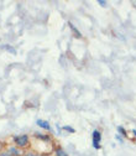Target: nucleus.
Instances as JSON below:
<instances>
[{
    "mask_svg": "<svg viewBox=\"0 0 136 156\" xmlns=\"http://www.w3.org/2000/svg\"><path fill=\"white\" fill-rule=\"evenodd\" d=\"M5 48H6V50H9V51H11L12 53H15V52H16L14 48H11V47H10V46H8V45H6V47H5Z\"/></svg>",
    "mask_w": 136,
    "mask_h": 156,
    "instance_id": "9b49d317",
    "label": "nucleus"
},
{
    "mask_svg": "<svg viewBox=\"0 0 136 156\" xmlns=\"http://www.w3.org/2000/svg\"><path fill=\"white\" fill-rule=\"evenodd\" d=\"M10 152H11V154H14V156H16V155H20V152H19L16 149H14V147H12V149H10Z\"/></svg>",
    "mask_w": 136,
    "mask_h": 156,
    "instance_id": "0eeeda50",
    "label": "nucleus"
},
{
    "mask_svg": "<svg viewBox=\"0 0 136 156\" xmlns=\"http://www.w3.org/2000/svg\"><path fill=\"white\" fill-rule=\"evenodd\" d=\"M100 140H102V134L99 130L93 131V146L94 149H100Z\"/></svg>",
    "mask_w": 136,
    "mask_h": 156,
    "instance_id": "f03ea898",
    "label": "nucleus"
},
{
    "mask_svg": "<svg viewBox=\"0 0 136 156\" xmlns=\"http://www.w3.org/2000/svg\"><path fill=\"white\" fill-rule=\"evenodd\" d=\"M31 156H36V155H31Z\"/></svg>",
    "mask_w": 136,
    "mask_h": 156,
    "instance_id": "4468645a",
    "label": "nucleus"
},
{
    "mask_svg": "<svg viewBox=\"0 0 136 156\" xmlns=\"http://www.w3.org/2000/svg\"><path fill=\"white\" fill-rule=\"evenodd\" d=\"M35 135H36V138H40V139H44V140H50V138H48V136H45L44 134H40V133H36Z\"/></svg>",
    "mask_w": 136,
    "mask_h": 156,
    "instance_id": "423d86ee",
    "label": "nucleus"
},
{
    "mask_svg": "<svg viewBox=\"0 0 136 156\" xmlns=\"http://www.w3.org/2000/svg\"><path fill=\"white\" fill-rule=\"evenodd\" d=\"M0 156H6V154H0Z\"/></svg>",
    "mask_w": 136,
    "mask_h": 156,
    "instance_id": "f8f14e48",
    "label": "nucleus"
},
{
    "mask_svg": "<svg viewBox=\"0 0 136 156\" xmlns=\"http://www.w3.org/2000/svg\"><path fill=\"white\" fill-rule=\"evenodd\" d=\"M56 156H68V154L63 150V149H61V147H58L57 150H56Z\"/></svg>",
    "mask_w": 136,
    "mask_h": 156,
    "instance_id": "20e7f679",
    "label": "nucleus"
},
{
    "mask_svg": "<svg viewBox=\"0 0 136 156\" xmlns=\"http://www.w3.org/2000/svg\"><path fill=\"white\" fill-rule=\"evenodd\" d=\"M37 125H38V126H41L42 129H46V130H51V126H50L48 122H46V120L38 119V120H37Z\"/></svg>",
    "mask_w": 136,
    "mask_h": 156,
    "instance_id": "7ed1b4c3",
    "label": "nucleus"
},
{
    "mask_svg": "<svg viewBox=\"0 0 136 156\" xmlns=\"http://www.w3.org/2000/svg\"><path fill=\"white\" fill-rule=\"evenodd\" d=\"M62 129H63V130H67V131H71V133H74V129L71 128V126H63Z\"/></svg>",
    "mask_w": 136,
    "mask_h": 156,
    "instance_id": "6e6552de",
    "label": "nucleus"
},
{
    "mask_svg": "<svg viewBox=\"0 0 136 156\" xmlns=\"http://www.w3.org/2000/svg\"><path fill=\"white\" fill-rule=\"evenodd\" d=\"M68 25H69V27H71V30H72V31L74 32V35H75V37H82V34H81V32H79L78 30H77V29H75V27H74V26H73V25H72L71 23H69Z\"/></svg>",
    "mask_w": 136,
    "mask_h": 156,
    "instance_id": "39448f33",
    "label": "nucleus"
},
{
    "mask_svg": "<svg viewBox=\"0 0 136 156\" xmlns=\"http://www.w3.org/2000/svg\"><path fill=\"white\" fill-rule=\"evenodd\" d=\"M98 4L102 5V6H106V3L104 2V0H98Z\"/></svg>",
    "mask_w": 136,
    "mask_h": 156,
    "instance_id": "9d476101",
    "label": "nucleus"
},
{
    "mask_svg": "<svg viewBox=\"0 0 136 156\" xmlns=\"http://www.w3.org/2000/svg\"><path fill=\"white\" fill-rule=\"evenodd\" d=\"M14 141L16 143L17 146L24 147V146H26L27 143H29V136H27V135H19V136H15Z\"/></svg>",
    "mask_w": 136,
    "mask_h": 156,
    "instance_id": "f257e3e1",
    "label": "nucleus"
},
{
    "mask_svg": "<svg viewBox=\"0 0 136 156\" xmlns=\"http://www.w3.org/2000/svg\"><path fill=\"white\" fill-rule=\"evenodd\" d=\"M118 130H119V131H120V133H121L124 136H126V131H125V130H124L121 126H119V128H118Z\"/></svg>",
    "mask_w": 136,
    "mask_h": 156,
    "instance_id": "1a4fd4ad",
    "label": "nucleus"
},
{
    "mask_svg": "<svg viewBox=\"0 0 136 156\" xmlns=\"http://www.w3.org/2000/svg\"><path fill=\"white\" fill-rule=\"evenodd\" d=\"M132 133L135 134V136H136V130H132Z\"/></svg>",
    "mask_w": 136,
    "mask_h": 156,
    "instance_id": "ddd939ff",
    "label": "nucleus"
}]
</instances>
